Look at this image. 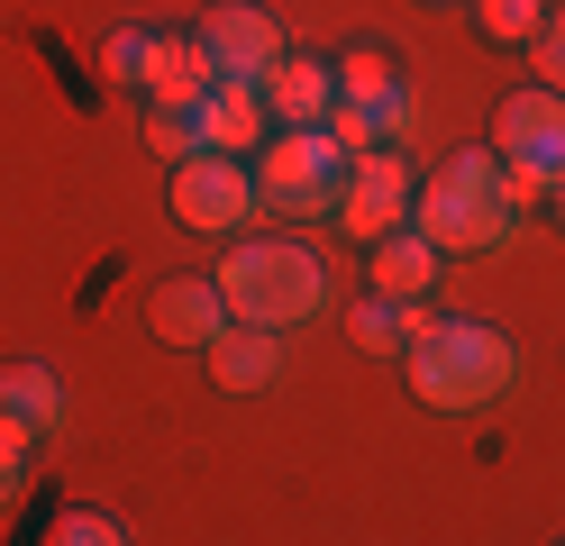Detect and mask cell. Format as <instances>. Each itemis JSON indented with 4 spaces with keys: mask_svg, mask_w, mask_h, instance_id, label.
Here are the masks:
<instances>
[{
    "mask_svg": "<svg viewBox=\"0 0 565 546\" xmlns=\"http://www.w3.org/2000/svg\"><path fill=\"white\" fill-rule=\"evenodd\" d=\"M411 228L429 237L438 255H483V246H511L520 228V192L492 146H466L429 173V192H411Z\"/></svg>",
    "mask_w": 565,
    "mask_h": 546,
    "instance_id": "6da1fadb",
    "label": "cell"
},
{
    "mask_svg": "<svg viewBox=\"0 0 565 546\" xmlns=\"http://www.w3.org/2000/svg\"><path fill=\"white\" fill-rule=\"evenodd\" d=\"M402 374H411V392L429 400V410H483V400L511 392L520 355H511L502 328H483V319H429L411 338Z\"/></svg>",
    "mask_w": 565,
    "mask_h": 546,
    "instance_id": "7a4b0ae2",
    "label": "cell"
},
{
    "mask_svg": "<svg viewBox=\"0 0 565 546\" xmlns=\"http://www.w3.org/2000/svg\"><path fill=\"white\" fill-rule=\"evenodd\" d=\"M210 282H220L237 328H301L329 301V274H320V255L301 237H246V246H228V265Z\"/></svg>",
    "mask_w": 565,
    "mask_h": 546,
    "instance_id": "3957f363",
    "label": "cell"
},
{
    "mask_svg": "<svg viewBox=\"0 0 565 546\" xmlns=\"http://www.w3.org/2000/svg\"><path fill=\"white\" fill-rule=\"evenodd\" d=\"M419 128V92L411 73L383 55V46H356L338 64V109H329V137L347 146V156H374V146H402Z\"/></svg>",
    "mask_w": 565,
    "mask_h": 546,
    "instance_id": "277c9868",
    "label": "cell"
},
{
    "mask_svg": "<svg viewBox=\"0 0 565 546\" xmlns=\"http://www.w3.org/2000/svg\"><path fill=\"white\" fill-rule=\"evenodd\" d=\"M347 146L329 128H274L265 156H256V201H274L282 218H320L347 201Z\"/></svg>",
    "mask_w": 565,
    "mask_h": 546,
    "instance_id": "5b68a950",
    "label": "cell"
},
{
    "mask_svg": "<svg viewBox=\"0 0 565 546\" xmlns=\"http://www.w3.org/2000/svg\"><path fill=\"white\" fill-rule=\"evenodd\" d=\"M492 156H502V173H511L520 201L556 192V182H565V92H547V83L511 92L502 119H492Z\"/></svg>",
    "mask_w": 565,
    "mask_h": 546,
    "instance_id": "8992f818",
    "label": "cell"
},
{
    "mask_svg": "<svg viewBox=\"0 0 565 546\" xmlns=\"http://www.w3.org/2000/svg\"><path fill=\"white\" fill-rule=\"evenodd\" d=\"M265 201H256V173H246L237 156H192V164H173V218L201 237H228L246 228Z\"/></svg>",
    "mask_w": 565,
    "mask_h": 546,
    "instance_id": "52a82bcc",
    "label": "cell"
},
{
    "mask_svg": "<svg viewBox=\"0 0 565 546\" xmlns=\"http://www.w3.org/2000/svg\"><path fill=\"white\" fill-rule=\"evenodd\" d=\"M338 218H347V237H365V246H383L393 228H411V156H402V146H374V156L347 164Z\"/></svg>",
    "mask_w": 565,
    "mask_h": 546,
    "instance_id": "ba28073f",
    "label": "cell"
},
{
    "mask_svg": "<svg viewBox=\"0 0 565 546\" xmlns=\"http://www.w3.org/2000/svg\"><path fill=\"white\" fill-rule=\"evenodd\" d=\"M192 36H201L210 73H228V83H265V73L292 55V46H282V28H274L265 10H246V0H220V10H210Z\"/></svg>",
    "mask_w": 565,
    "mask_h": 546,
    "instance_id": "9c48e42d",
    "label": "cell"
},
{
    "mask_svg": "<svg viewBox=\"0 0 565 546\" xmlns=\"http://www.w3.org/2000/svg\"><path fill=\"white\" fill-rule=\"evenodd\" d=\"M256 92H265V109H274V128H329V109H338V64L282 55Z\"/></svg>",
    "mask_w": 565,
    "mask_h": 546,
    "instance_id": "30bf717a",
    "label": "cell"
},
{
    "mask_svg": "<svg viewBox=\"0 0 565 546\" xmlns=\"http://www.w3.org/2000/svg\"><path fill=\"white\" fill-rule=\"evenodd\" d=\"M147 319H156V338H164V346H192V355H201V346L228 328V301H220V282H210V274H183V282H164V291H156V310H147Z\"/></svg>",
    "mask_w": 565,
    "mask_h": 546,
    "instance_id": "8fae6325",
    "label": "cell"
},
{
    "mask_svg": "<svg viewBox=\"0 0 565 546\" xmlns=\"http://www.w3.org/2000/svg\"><path fill=\"white\" fill-rule=\"evenodd\" d=\"M201 364H210V383L220 392H265L274 374H282V328H220V338L201 346Z\"/></svg>",
    "mask_w": 565,
    "mask_h": 546,
    "instance_id": "7c38bea8",
    "label": "cell"
},
{
    "mask_svg": "<svg viewBox=\"0 0 565 546\" xmlns=\"http://www.w3.org/2000/svg\"><path fill=\"white\" fill-rule=\"evenodd\" d=\"M429 282H438V246L419 228H393L374 246V291L383 301H429Z\"/></svg>",
    "mask_w": 565,
    "mask_h": 546,
    "instance_id": "4fadbf2b",
    "label": "cell"
},
{
    "mask_svg": "<svg viewBox=\"0 0 565 546\" xmlns=\"http://www.w3.org/2000/svg\"><path fill=\"white\" fill-rule=\"evenodd\" d=\"M210 55H201V36H156V64H147V100L173 109V100H210Z\"/></svg>",
    "mask_w": 565,
    "mask_h": 546,
    "instance_id": "5bb4252c",
    "label": "cell"
},
{
    "mask_svg": "<svg viewBox=\"0 0 565 546\" xmlns=\"http://www.w3.org/2000/svg\"><path fill=\"white\" fill-rule=\"evenodd\" d=\"M147 146H156L164 164L220 156V109H210V100H173V109H147Z\"/></svg>",
    "mask_w": 565,
    "mask_h": 546,
    "instance_id": "9a60e30c",
    "label": "cell"
},
{
    "mask_svg": "<svg viewBox=\"0 0 565 546\" xmlns=\"http://www.w3.org/2000/svg\"><path fill=\"white\" fill-rule=\"evenodd\" d=\"M0 410L28 419L38 437H55L64 428V383L46 374V364H0Z\"/></svg>",
    "mask_w": 565,
    "mask_h": 546,
    "instance_id": "2e32d148",
    "label": "cell"
},
{
    "mask_svg": "<svg viewBox=\"0 0 565 546\" xmlns=\"http://www.w3.org/2000/svg\"><path fill=\"white\" fill-rule=\"evenodd\" d=\"M210 109H220V156H246V146H265L274 137V109H265V92L256 83H210Z\"/></svg>",
    "mask_w": 565,
    "mask_h": 546,
    "instance_id": "e0dca14e",
    "label": "cell"
},
{
    "mask_svg": "<svg viewBox=\"0 0 565 546\" xmlns=\"http://www.w3.org/2000/svg\"><path fill=\"white\" fill-rule=\"evenodd\" d=\"M419 328H429V310H419V301H383V291H374V301H356V346H365V355H411Z\"/></svg>",
    "mask_w": 565,
    "mask_h": 546,
    "instance_id": "ac0fdd59",
    "label": "cell"
},
{
    "mask_svg": "<svg viewBox=\"0 0 565 546\" xmlns=\"http://www.w3.org/2000/svg\"><path fill=\"white\" fill-rule=\"evenodd\" d=\"M475 28L492 46H529V36L547 28V0H475Z\"/></svg>",
    "mask_w": 565,
    "mask_h": 546,
    "instance_id": "d6986e66",
    "label": "cell"
},
{
    "mask_svg": "<svg viewBox=\"0 0 565 546\" xmlns=\"http://www.w3.org/2000/svg\"><path fill=\"white\" fill-rule=\"evenodd\" d=\"M38 546H128V528H119V520H100V510H55Z\"/></svg>",
    "mask_w": 565,
    "mask_h": 546,
    "instance_id": "ffe728a7",
    "label": "cell"
},
{
    "mask_svg": "<svg viewBox=\"0 0 565 546\" xmlns=\"http://www.w3.org/2000/svg\"><path fill=\"white\" fill-rule=\"evenodd\" d=\"M147 64H156V36L147 28H119L110 46H100V73H110V83H147Z\"/></svg>",
    "mask_w": 565,
    "mask_h": 546,
    "instance_id": "44dd1931",
    "label": "cell"
},
{
    "mask_svg": "<svg viewBox=\"0 0 565 546\" xmlns=\"http://www.w3.org/2000/svg\"><path fill=\"white\" fill-rule=\"evenodd\" d=\"M529 55H539V83L565 92V10H547V28L529 36Z\"/></svg>",
    "mask_w": 565,
    "mask_h": 546,
    "instance_id": "7402d4cb",
    "label": "cell"
},
{
    "mask_svg": "<svg viewBox=\"0 0 565 546\" xmlns=\"http://www.w3.org/2000/svg\"><path fill=\"white\" fill-rule=\"evenodd\" d=\"M0 456H10V464H28V456H38V428H28V419H10V410H0Z\"/></svg>",
    "mask_w": 565,
    "mask_h": 546,
    "instance_id": "603a6c76",
    "label": "cell"
},
{
    "mask_svg": "<svg viewBox=\"0 0 565 546\" xmlns=\"http://www.w3.org/2000/svg\"><path fill=\"white\" fill-rule=\"evenodd\" d=\"M19 492H28V464H10V456H0V520L19 510Z\"/></svg>",
    "mask_w": 565,
    "mask_h": 546,
    "instance_id": "cb8c5ba5",
    "label": "cell"
},
{
    "mask_svg": "<svg viewBox=\"0 0 565 546\" xmlns=\"http://www.w3.org/2000/svg\"><path fill=\"white\" fill-rule=\"evenodd\" d=\"M547 201H556V218H565V182H556V192H547Z\"/></svg>",
    "mask_w": 565,
    "mask_h": 546,
    "instance_id": "d4e9b609",
    "label": "cell"
}]
</instances>
